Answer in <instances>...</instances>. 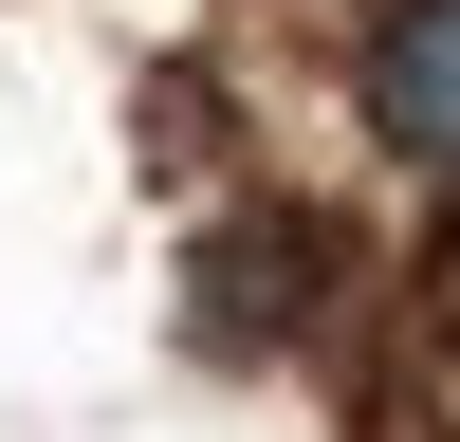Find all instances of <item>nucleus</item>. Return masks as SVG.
Wrapping results in <instances>:
<instances>
[{
	"mask_svg": "<svg viewBox=\"0 0 460 442\" xmlns=\"http://www.w3.org/2000/svg\"><path fill=\"white\" fill-rule=\"evenodd\" d=\"M368 129H387L405 166H460V0H387V37H368Z\"/></svg>",
	"mask_w": 460,
	"mask_h": 442,
	"instance_id": "f257e3e1",
	"label": "nucleus"
}]
</instances>
